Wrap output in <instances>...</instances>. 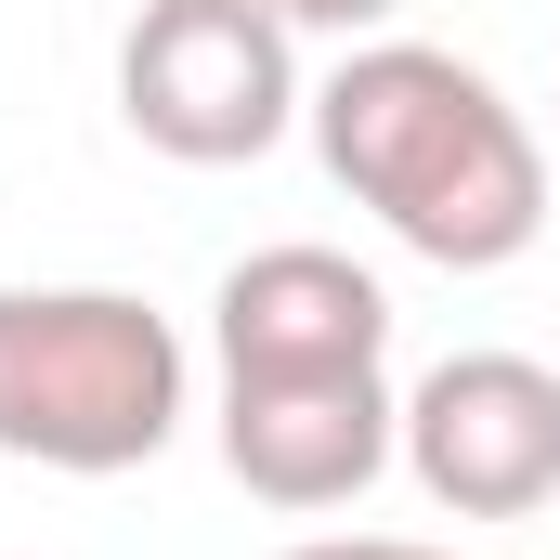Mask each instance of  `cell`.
Segmentation results:
<instances>
[{"label": "cell", "mask_w": 560, "mask_h": 560, "mask_svg": "<svg viewBox=\"0 0 560 560\" xmlns=\"http://www.w3.org/2000/svg\"><path fill=\"white\" fill-rule=\"evenodd\" d=\"M300 118L326 183L443 275H509L548 235V131L443 39H352Z\"/></svg>", "instance_id": "6da1fadb"}, {"label": "cell", "mask_w": 560, "mask_h": 560, "mask_svg": "<svg viewBox=\"0 0 560 560\" xmlns=\"http://www.w3.org/2000/svg\"><path fill=\"white\" fill-rule=\"evenodd\" d=\"M405 456V392L378 365H300V378H222V469L261 509H352Z\"/></svg>", "instance_id": "5b68a950"}, {"label": "cell", "mask_w": 560, "mask_h": 560, "mask_svg": "<svg viewBox=\"0 0 560 560\" xmlns=\"http://www.w3.org/2000/svg\"><path fill=\"white\" fill-rule=\"evenodd\" d=\"M287 560H456V548H418V535H300Z\"/></svg>", "instance_id": "ba28073f"}, {"label": "cell", "mask_w": 560, "mask_h": 560, "mask_svg": "<svg viewBox=\"0 0 560 560\" xmlns=\"http://www.w3.org/2000/svg\"><path fill=\"white\" fill-rule=\"evenodd\" d=\"M405 469L456 522H535L560 495V365H535V352H443L405 392Z\"/></svg>", "instance_id": "277c9868"}, {"label": "cell", "mask_w": 560, "mask_h": 560, "mask_svg": "<svg viewBox=\"0 0 560 560\" xmlns=\"http://www.w3.org/2000/svg\"><path fill=\"white\" fill-rule=\"evenodd\" d=\"M275 13H287V26H339V39H378L405 0H275Z\"/></svg>", "instance_id": "52a82bcc"}, {"label": "cell", "mask_w": 560, "mask_h": 560, "mask_svg": "<svg viewBox=\"0 0 560 560\" xmlns=\"http://www.w3.org/2000/svg\"><path fill=\"white\" fill-rule=\"evenodd\" d=\"M183 339L131 287H0V456L118 482L183 430Z\"/></svg>", "instance_id": "7a4b0ae2"}, {"label": "cell", "mask_w": 560, "mask_h": 560, "mask_svg": "<svg viewBox=\"0 0 560 560\" xmlns=\"http://www.w3.org/2000/svg\"><path fill=\"white\" fill-rule=\"evenodd\" d=\"M300 26L275 0H143L118 39V118L183 170H248L300 131Z\"/></svg>", "instance_id": "3957f363"}, {"label": "cell", "mask_w": 560, "mask_h": 560, "mask_svg": "<svg viewBox=\"0 0 560 560\" xmlns=\"http://www.w3.org/2000/svg\"><path fill=\"white\" fill-rule=\"evenodd\" d=\"M222 378H300V365H378L392 352V287L339 248H248L209 300Z\"/></svg>", "instance_id": "8992f818"}]
</instances>
